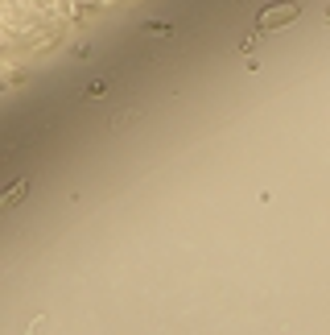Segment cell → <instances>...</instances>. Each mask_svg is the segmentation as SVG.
<instances>
[{
    "label": "cell",
    "mask_w": 330,
    "mask_h": 335,
    "mask_svg": "<svg viewBox=\"0 0 330 335\" xmlns=\"http://www.w3.org/2000/svg\"><path fill=\"white\" fill-rule=\"evenodd\" d=\"M87 96H91V99H99V96H108V83H103V79H99V83H91V87H87Z\"/></svg>",
    "instance_id": "277c9868"
},
{
    "label": "cell",
    "mask_w": 330,
    "mask_h": 335,
    "mask_svg": "<svg viewBox=\"0 0 330 335\" xmlns=\"http://www.w3.org/2000/svg\"><path fill=\"white\" fill-rule=\"evenodd\" d=\"M301 17V4H268L264 13H256V33H268V29H281L289 21Z\"/></svg>",
    "instance_id": "6da1fadb"
},
{
    "label": "cell",
    "mask_w": 330,
    "mask_h": 335,
    "mask_svg": "<svg viewBox=\"0 0 330 335\" xmlns=\"http://www.w3.org/2000/svg\"><path fill=\"white\" fill-rule=\"evenodd\" d=\"M132 120H136V112H132V108H128V112H120V116H116V120H112V129H124V124H132Z\"/></svg>",
    "instance_id": "3957f363"
},
{
    "label": "cell",
    "mask_w": 330,
    "mask_h": 335,
    "mask_svg": "<svg viewBox=\"0 0 330 335\" xmlns=\"http://www.w3.org/2000/svg\"><path fill=\"white\" fill-rule=\"evenodd\" d=\"M25 191H29V182H17V187H13V191L4 194V207H17V203H21V194H25Z\"/></svg>",
    "instance_id": "7a4b0ae2"
}]
</instances>
